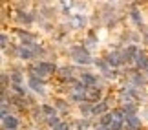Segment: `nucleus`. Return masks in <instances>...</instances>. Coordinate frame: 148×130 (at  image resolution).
Returning <instances> with one entry per match:
<instances>
[{
    "label": "nucleus",
    "mask_w": 148,
    "mask_h": 130,
    "mask_svg": "<svg viewBox=\"0 0 148 130\" xmlns=\"http://www.w3.org/2000/svg\"><path fill=\"white\" fill-rule=\"evenodd\" d=\"M68 59L71 61V64H75L79 68H88L90 64L93 66V61L95 57L92 55V52H90L88 48H84L81 42H75V44H70L68 46Z\"/></svg>",
    "instance_id": "nucleus-1"
},
{
    "label": "nucleus",
    "mask_w": 148,
    "mask_h": 130,
    "mask_svg": "<svg viewBox=\"0 0 148 130\" xmlns=\"http://www.w3.org/2000/svg\"><path fill=\"white\" fill-rule=\"evenodd\" d=\"M16 28H24V30H29L31 26L37 24L38 20V11H13V19Z\"/></svg>",
    "instance_id": "nucleus-2"
},
{
    "label": "nucleus",
    "mask_w": 148,
    "mask_h": 130,
    "mask_svg": "<svg viewBox=\"0 0 148 130\" xmlns=\"http://www.w3.org/2000/svg\"><path fill=\"white\" fill-rule=\"evenodd\" d=\"M66 26L70 28V31H82L92 24V19L86 13H73L70 19H66Z\"/></svg>",
    "instance_id": "nucleus-3"
},
{
    "label": "nucleus",
    "mask_w": 148,
    "mask_h": 130,
    "mask_svg": "<svg viewBox=\"0 0 148 130\" xmlns=\"http://www.w3.org/2000/svg\"><path fill=\"white\" fill-rule=\"evenodd\" d=\"M13 33H15V37H16V41H18L20 46H27V48L33 46V44H37L38 39H40L37 33H33L29 30H24V28H15Z\"/></svg>",
    "instance_id": "nucleus-4"
},
{
    "label": "nucleus",
    "mask_w": 148,
    "mask_h": 130,
    "mask_svg": "<svg viewBox=\"0 0 148 130\" xmlns=\"http://www.w3.org/2000/svg\"><path fill=\"white\" fill-rule=\"evenodd\" d=\"M26 84L29 86L31 94H35L37 97L40 99H46L48 97V81H42V79H35V77H27Z\"/></svg>",
    "instance_id": "nucleus-5"
},
{
    "label": "nucleus",
    "mask_w": 148,
    "mask_h": 130,
    "mask_svg": "<svg viewBox=\"0 0 148 130\" xmlns=\"http://www.w3.org/2000/svg\"><path fill=\"white\" fill-rule=\"evenodd\" d=\"M141 2H130L128 6V19L134 26H137L139 30L145 26V17H143V11H141Z\"/></svg>",
    "instance_id": "nucleus-6"
},
{
    "label": "nucleus",
    "mask_w": 148,
    "mask_h": 130,
    "mask_svg": "<svg viewBox=\"0 0 148 130\" xmlns=\"http://www.w3.org/2000/svg\"><path fill=\"white\" fill-rule=\"evenodd\" d=\"M55 106L57 110H59V116L60 117H66V116H70V112H71V103L68 101V97H64V95H55L53 97V103H51Z\"/></svg>",
    "instance_id": "nucleus-7"
},
{
    "label": "nucleus",
    "mask_w": 148,
    "mask_h": 130,
    "mask_svg": "<svg viewBox=\"0 0 148 130\" xmlns=\"http://www.w3.org/2000/svg\"><path fill=\"white\" fill-rule=\"evenodd\" d=\"M38 15L42 17L44 20H48V22H53L55 20V13H57V8L55 6H51L49 2H40L38 4Z\"/></svg>",
    "instance_id": "nucleus-8"
},
{
    "label": "nucleus",
    "mask_w": 148,
    "mask_h": 130,
    "mask_svg": "<svg viewBox=\"0 0 148 130\" xmlns=\"http://www.w3.org/2000/svg\"><path fill=\"white\" fill-rule=\"evenodd\" d=\"M99 42H101V39H99V35H97V31H95V30L93 31H88L86 35L82 37V41H81V44H82L84 48H88L90 52H92L93 48H97Z\"/></svg>",
    "instance_id": "nucleus-9"
},
{
    "label": "nucleus",
    "mask_w": 148,
    "mask_h": 130,
    "mask_svg": "<svg viewBox=\"0 0 148 130\" xmlns=\"http://www.w3.org/2000/svg\"><path fill=\"white\" fill-rule=\"evenodd\" d=\"M106 95H104V88H99V86H95V88H90L88 90V94H86V101L88 103H101L102 99H104Z\"/></svg>",
    "instance_id": "nucleus-10"
},
{
    "label": "nucleus",
    "mask_w": 148,
    "mask_h": 130,
    "mask_svg": "<svg viewBox=\"0 0 148 130\" xmlns=\"http://www.w3.org/2000/svg\"><path fill=\"white\" fill-rule=\"evenodd\" d=\"M2 130H20V117L16 114H11L2 119Z\"/></svg>",
    "instance_id": "nucleus-11"
},
{
    "label": "nucleus",
    "mask_w": 148,
    "mask_h": 130,
    "mask_svg": "<svg viewBox=\"0 0 148 130\" xmlns=\"http://www.w3.org/2000/svg\"><path fill=\"white\" fill-rule=\"evenodd\" d=\"M134 68L139 70V72H143V73L148 70V52L146 50H141L139 52L137 59H135V63H134Z\"/></svg>",
    "instance_id": "nucleus-12"
},
{
    "label": "nucleus",
    "mask_w": 148,
    "mask_h": 130,
    "mask_svg": "<svg viewBox=\"0 0 148 130\" xmlns=\"http://www.w3.org/2000/svg\"><path fill=\"white\" fill-rule=\"evenodd\" d=\"M93 123L92 119H88V117H75L73 119V128L75 130H93Z\"/></svg>",
    "instance_id": "nucleus-13"
},
{
    "label": "nucleus",
    "mask_w": 148,
    "mask_h": 130,
    "mask_svg": "<svg viewBox=\"0 0 148 130\" xmlns=\"http://www.w3.org/2000/svg\"><path fill=\"white\" fill-rule=\"evenodd\" d=\"M143 127H145V121L141 119V116L126 117V127H124V130H143Z\"/></svg>",
    "instance_id": "nucleus-14"
},
{
    "label": "nucleus",
    "mask_w": 148,
    "mask_h": 130,
    "mask_svg": "<svg viewBox=\"0 0 148 130\" xmlns=\"http://www.w3.org/2000/svg\"><path fill=\"white\" fill-rule=\"evenodd\" d=\"M121 110L124 112L126 117H132V116H139L141 114V108H139V103H128V105H123Z\"/></svg>",
    "instance_id": "nucleus-15"
},
{
    "label": "nucleus",
    "mask_w": 148,
    "mask_h": 130,
    "mask_svg": "<svg viewBox=\"0 0 148 130\" xmlns=\"http://www.w3.org/2000/svg\"><path fill=\"white\" fill-rule=\"evenodd\" d=\"M92 108H93V105L92 103H82V105H79L77 106V112H79V117H88V119H92Z\"/></svg>",
    "instance_id": "nucleus-16"
},
{
    "label": "nucleus",
    "mask_w": 148,
    "mask_h": 130,
    "mask_svg": "<svg viewBox=\"0 0 148 130\" xmlns=\"http://www.w3.org/2000/svg\"><path fill=\"white\" fill-rule=\"evenodd\" d=\"M42 112H44V116H46V119H48V117L59 116V110H57L53 105H49V103H42Z\"/></svg>",
    "instance_id": "nucleus-17"
},
{
    "label": "nucleus",
    "mask_w": 148,
    "mask_h": 130,
    "mask_svg": "<svg viewBox=\"0 0 148 130\" xmlns=\"http://www.w3.org/2000/svg\"><path fill=\"white\" fill-rule=\"evenodd\" d=\"M0 46H2V52L11 46V37H9L8 31H2V33H0Z\"/></svg>",
    "instance_id": "nucleus-18"
},
{
    "label": "nucleus",
    "mask_w": 148,
    "mask_h": 130,
    "mask_svg": "<svg viewBox=\"0 0 148 130\" xmlns=\"http://www.w3.org/2000/svg\"><path fill=\"white\" fill-rule=\"evenodd\" d=\"M62 121H64V119H62L60 116H55V117H48V119H46V127H48L49 130H53L57 125H60Z\"/></svg>",
    "instance_id": "nucleus-19"
},
{
    "label": "nucleus",
    "mask_w": 148,
    "mask_h": 130,
    "mask_svg": "<svg viewBox=\"0 0 148 130\" xmlns=\"http://www.w3.org/2000/svg\"><path fill=\"white\" fill-rule=\"evenodd\" d=\"M0 83H2V88H11V75L8 70L2 72V75H0Z\"/></svg>",
    "instance_id": "nucleus-20"
},
{
    "label": "nucleus",
    "mask_w": 148,
    "mask_h": 130,
    "mask_svg": "<svg viewBox=\"0 0 148 130\" xmlns=\"http://www.w3.org/2000/svg\"><path fill=\"white\" fill-rule=\"evenodd\" d=\"M53 130H75L73 128V119L71 121H62L60 125H57Z\"/></svg>",
    "instance_id": "nucleus-21"
},
{
    "label": "nucleus",
    "mask_w": 148,
    "mask_h": 130,
    "mask_svg": "<svg viewBox=\"0 0 148 130\" xmlns=\"http://www.w3.org/2000/svg\"><path fill=\"white\" fill-rule=\"evenodd\" d=\"M86 9H88L86 2H73V11H75V13H84Z\"/></svg>",
    "instance_id": "nucleus-22"
},
{
    "label": "nucleus",
    "mask_w": 148,
    "mask_h": 130,
    "mask_svg": "<svg viewBox=\"0 0 148 130\" xmlns=\"http://www.w3.org/2000/svg\"><path fill=\"white\" fill-rule=\"evenodd\" d=\"M141 119H143L145 123H148V106H143V108H141Z\"/></svg>",
    "instance_id": "nucleus-23"
},
{
    "label": "nucleus",
    "mask_w": 148,
    "mask_h": 130,
    "mask_svg": "<svg viewBox=\"0 0 148 130\" xmlns=\"http://www.w3.org/2000/svg\"><path fill=\"white\" fill-rule=\"evenodd\" d=\"M31 130H42V128H40V127H33Z\"/></svg>",
    "instance_id": "nucleus-24"
},
{
    "label": "nucleus",
    "mask_w": 148,
    "mask_h": 130,
    "mask_svg": "<svg viewBox=\"0 0 148 130\" xmlns=\"http://www.w3.org/2000/svg\"><path fill=\"white\" fill-rule=\"evenodd\" d=\"M145 75H146V77H148V70H146V72H145Z\"/></svg>",
    "instance_id": "nucleus-25"
}]
</instances>
